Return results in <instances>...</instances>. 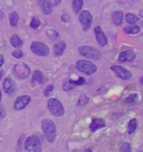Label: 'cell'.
<instances>
[{
	"label": "cell",
	"mask_w": 143,
	"mask_h": 152,
	"mask_svg": "<svg viewBox=\"0 0 143 152\" xmlns=\"http://www.w3.org/2000/svg\"><path fill=\"white\" fill-rule=\"evenodd\" d=\"M42 130L48 142H54L56 139V125L52 120L45 118L42 122Z\"/></svg>",
	"instance_id": "6da1fadb"
},
{
	"label": "cell",
	"mask_w": 143,
	"mask_h": 152,
	"mask_svg": "<svg viewBox=\"0 0 143 152\" xmlns=\"http://www.w3.org/2000/svg\"><path fill=\"white\" fill-rule=\"evenodd\" d=\"M76 69L80 71V72H83L85 75H87V76H92L93 73L96 72L97 66H96L95 63H93L91 61L80 60L76 62Z\"/></svg>",
	"instance_id": "7a4b0ae2"
},
{
	"label": "cell",
	"mask_w": 143,
	"mask_h": 152,
	"mask_svg": "<svg viewBox=\"0 0 143 152\" xmlns=\"http://www.w3.org/2000/svg\"><path fill=\"white\" fill-rule=\"evenodd\" d=\"M25 152H42L40 139L37 135H32L27 137L25 142Z\"/></svg>",
	"instance_id": "3957f363"
},
{
	"label": "cell",
	"mask_w": 143,
	"mask_h": 152,
	"mask_svg": "<svg viewBox=\"0 0 143 152\" xmlns=\"http://www.w3.org/2000/svg\"><path fill=\"white\" fill-rule=\"evenodd\" d=\"M78 52L82 56H84L86 59H91L94 61L101 59V53L98 52V50H96L93 46H80L78 49Z\"/></svg>",
	"instance_id": "277c9868"
},
{
	"label": "cell",
	"mask_w": 143,
	"mask_h": 152,
	"mask_svg": "<svg viewBox=\"0 0 143 152\" xmlns=\"http://www.w3.org/2000/svg\"><path fill=\"white\" fill-rule=\"evenodd\" d=\"M47 106H48L49 112L53 115H55V116L59 117V116H63L64 115V112H65V110H64L63 105H62V103H60L59 100H57L56 98H50V99L48 100Z\"/></svg>",
	"instance_id": "5b68a950"
},
{
	"label": "cell",
	"mask_w": 143,
	"mask_h": 152,
	"mask_svg": "<svg viewBox=\"0 0 143 152\" xmlns=\"http://www.w3.org/2000/svg\"><path fill=\"white\" fill-rule=\"evenodd\" d=\"M30 50L34 54L39 55V56H47L49 54V49L47 45L42 42H38V41L32 42Z\"/></svg>",
	"instance_id": "8992f818"
},
{
	"label": "cell",
	"mask_w": 143,
	"mask_h": 152,
	"mask_svg": "<svg viewBox=\"0 0 143 152\" xmlns=\"http://www.w3.org/2000/svg\"><path fill=\"white\" fill-rule=\"evenodd\" d=\"M14 73L18 79H26L30 75V68L26 63H17L14 66Z\"/></svg>",
	"instance_id": "52a82bcc"
},
{
	"label": "cell",
	"mask_w": 143,
	"mask_h": 152,
	"mask_svg": "<svg viewBox=\"0 0 143 152\" xmlns=\"http://www.w3.org/2000/svg\"><path fill=\"white\" fill-rule=\"evenodd\" d=\"M78 19H80V24L83 25L84 31H88L91 27V25H92V23H93V16H92V14H91L90 11L88 10L82 11L80 14Z\"/></svg>",
	"instance_id": "ba28073f"
},
{
	"label": "cell",
	"mask_w": 143,
	"mask_h": 152,
	"mask_svg": "<svg viewBox=\"0 0 143 152\" xmlns=\"http://www.w3.org/2000/svg\"><path fill=\"white\" fill-rule=\"evenodd\" d=\"M111 70L114 71V72L116 73V76L120 77V78L123 79V80H130L131 77H132L131 72H130L129 70H126L125 68L121 66V65H112Z\"/></svg>",
	"instance_id": "9c48e42d"
},
{
	"label": "cell",
	"mask_w": 143,
	"mask_h": 152,
	"mask_svg": "<svg viewBox=\"0 0 143 152\" xmlns=\"http://www.w3.org/2000/svg\"><path fill=\"white\" fill-rule=\"evenodd\" d=\"M30 103V96L28 95H25V96H19L15 100V104H14V108L16 110H21L26 107L28 104Z\"/></svg>",
	"instance_id": "30bf717a"
},
{
	"label": "cell",
	"mask_w": 143,
	"mask_h": 152,
	"mask_svg": "<svg viewBox=\"0 0 143 152\" xmlns=\"http://www.w3.org/2000/svg\"><path fill=\"white\" fill-rule=\"evenodd\" d=\"M2 87H4V90H5L7 95H12L16 91V83L12 81L10 78H6L4 80Z\"/></svg>",
	"instance_id": "8fae6325"
},
{
	"label": "cell",
	"mask_w": 143,
	"mask_h": 152,
	"mask_svg": "<svg viewBox=\"0 0 143 152\" xmlns=\"http://www.w3.org/2000/svg\"><path fill=\"white\" fill-rule=\"evenodd\" d=\"M94 33H95L97 43L100 44L101 46H105L106 44H107V38H106L105 34L102 31V28L100 27V26H96V27L94 28Z\"/></svg>",
	"instance_id": "7c38bea8"
},
{
	"label": "cell",
	"mask_w": 143,
	"mask_h": 152,
	"mask_svg": "<svg viewBox=\"0 0 143 152\" xmlns=\"http://www.w3.org/2000/svg\"><path fill=\"white\" fill-rule=\"evenodd\" d=\"M134 59H135V53L133 51H124L119 56L120 62H130V61H133Z\"/></svg>",
	"instance_id": "4fadbf2b"
},
{
	"label": "cell",
	"mask_w": 143,
	"mask_h": 152,
	"mask_svg": "<svg viewBox=\"0 0 143 152\" xmlns=\"http://www.w3.org/2000/svg\"><path fill=\"white\" fill-rule=\"evenodd\" d=\"M40 8L45 15H50L53 12V6L49 2V0H39Z\"/></svg>",
	"instance_id": "5bb4252c"
},
{
	"label": "cell",
	"mask_w": 143,
	"mask_h": 152,
	"mask_svg": "<svg viewBox=\"0 0 143 152\" xmlns=\"http://www.w3.org/2000/svg\"><path fill=\"white\" fill-rule=\"evenodd\" d=\"M112 22L114 25H116V26H120V25H122L123 23V14L121 11H114L113 14H112Z\"/></svg>",
	"instance_id": "9a60e30c"
},
{
	"label": "cell",
	"mask_w": 143,
	"mask_h": 152,
	"mask_svg": "<svg viewBox=\"0 0 143 152\" xmlns=\"http://www.w3.org/2000/svg\"><path fill=\"white\" fill-rule=\"evenodd\" d=\"M65 50H66L65 42H58L57 44H55V46H54V54L59 56V55H62L65 52Z\"/></svg>",
	"instance_id": "2e32d148"
},
{
	"label": "cell",
	"mask_w": 143,
	"mask_h": 152,
	"mask_svg": "<svg viewBox=\"0 0 143 152\" xmlns=\"http://www.w3.org/2000/svg\"><path fill=\"white\" fill-rule=\"evenodd\" d=\"M104 126H105L104 121L101 120V118H95V120L91 123V131L95 132V131H97L98 129H102V127H104Z\"/></svg>",
	"instance_id": "e0dca14e"
},
{
	"label": "cell",
	"mask_w": 143,
	"mask_h": 152,
	"mask_svg": "<svg viewBox=\"0 0 143 152\" xmlns=\"http://www.w3.org/2000/svg\"><path fill=\"white\" fill-rule=\"evenodd\" d=\"M42 82H44V75H42V71H34V73H32V83L42 85Z\"/></svg>",
	"instance_id": "ac0fdd59"
},
{
	"label": "cell",
	"mask_w": 143,
	"mask_h": 152,
	"mask_svg": "<svg viewBox=\"0 0 143 152\" xmlns=\"http://www.w3.org/2000/svg\"><path fill=\"white\" fill-rule=\"evenodd\" d=\"M10 44L14 48H17V49H18V48H21L24 43H22V39H21L17 34H14L12 37L10 38Z\"/></svg>",
	"instance_id": "d6986e66"
},
{
	"label": "cell",
	"mask_w": 143,
	"mask_h": 152,
	"mask_svg": "<svg viewBox=\"0 0 143 152\" xmlns=\"http://www.w3.org/2000/svg\"><path fill=\"white\" fill-rule=\"evenodd\" d=\"M9 22L12 27H17L18 22H19V15L17 11H12L10 15H9Z\"/></svg>",
	"instance_id": "ffe728a7"
},
{
	"label": "cell",
	"mask_w": 143,
	"mask_h": 152,
	"mask_svg": "<svg viewBox=\"0 0 143 152\" xmlns=\"http://www.w3.org/2000/svg\"><path fill=\"white\" fill-rule=\"evenodd\" d=\"M75 87H76V85H75V81H73V80H66V81L63 83V89L65 91L73 90Z\"/></svg>",
	"instance_id": "44dd1931"
},
{
	"label": "cell",
	"mask_w": 143,
	"mask_h": 152,
	"mask_svg": "<svg viewBox=\"0 0 143 152\" xmlns=\"http://www.w3.org/2000/svg\"><path fill=\"white\" fill-rule=\"evenodd\" d=\"M83 0H73V10H74L75 14L80 12L82 7H83Z\"/></svg>",
	"instance_id": "7402d4cb"
},
{
	"label": "cell",
	"mask_w": 143,
	"mask_h": 152,
	"mask_svg": "<svg viewBox=\"0 0 143 152\" xmlns=\"http://www.w3.org/2000/svg\"><path fill=\"white\" fill-rule=\"evenodd\" d=\"M124 32L127 34H138L140 32V27L137 25H132V26H126L124 27Z\"/></svg>",
	"instance_id": "603a6c76"
},
{
	"label": "cell",
	"mask_w": 143,
	"mask_h": 152,
	"mask_svg": "<svg viewBox=\"0 0 143 152\" xmlns=\"http://www.w3.org/2000/svg\"><path fill=\"white\" fill-rule=\"evenodd\" d=\"M125 20H126L130 25H132V24H135V23H138L139 18L138 16H135L134 14H131V12H129L126 14V16H125Z\"/></svg>",
	"instance_id": "cb8c5ba5"
},
{
	"label": "cell",
	"mask_w": 143,
	"mask_h": 152,
	"mask_svg": "<svg viewBox=\"0 0 143 152\" xmlns=\"http://www.w3.org/2000/svg\"><path fill=\"white\" fill-rule=\"evenodd\" d=\"M137 130V120L135 118H133L129 122V127H127V131H129V133H133L134 131Z\"/></svg>",
	"instance_id": "d4e9b609"
},
{
	"label": "cell",
	"mask_w": 143,
	"mask_h": 152,
	"mask_svg": "<svg viewBox=\"0 0 143 152\" xmlns=\"http://www.w3.org/2000/svg\"><path fill=\"white\" fill-rule=\"evenodd\" d=\"M46 34H47L48 38H50V39H56V38L59 37V34L54 29H48Z\"/></svg>",
	"instance_id": "484cf974"
},
{
	"label": "cell",
	"mask_w": 143,
	"mask_h": 152,
	"mask_svg": "<svg viewBox=\"0 0 143 152\" xmlns=\"http://www.w3.org/2000/svg\"><path fill=\"white\" fill-rule=\"evenodd\" d=\"M39 25H40V20L38 19L37 17H34L32 19V22H30V27L32 29H37L39 27Z\"/></svg>",
	"instance_id": "4316f807"
},
{
	"label": "cell",
	"mask_w": 143,
	"mask_h": 152,
	"mask_svg": "<svg viewBox=\"0 0 143 152\" xmlns=\"http://www.w3.org/2000/svg\"><path fill=\"white\" fill-rule=\"evenodd\" d=\"M120 150H121V152H131V145L127 142H124V143L121 144Z\"/></svg>",
	"instance_id": "83f0119b"
},
{
	"label": "cell",
	"mask_w": 143,
	"mask_h": 152,
	"mask_svg": "<svg viewBox=\"0 0 143 152\" xmlns=\"http://www.w3.org/2000/svg\"><path fill=\"white\" fill-rule=\"evenodd\" d=\"M137 98H138V95H137V94H132V95H130V96L125 99V102H126L127 104H133V103H135Z\"/></svg>",
	"instance_id": "f1b7e54d"
},
{
	"label": "cell",
	"mask_w": 143,
	"mask_h": 152,
	"mask_svg": "<svg viewBox=\"0 0 143 152\" xmlns=\"http://www.w3.org/2000/svg\"><path fill=\"white\" fill-rule=\"evenodd\" d=\"M53 89H54V86L53 85H48L47 87L45 88V90H44V96H49L50 94H52V91H53Z\"/></svg>",
	"instance_id": "f546056e"
},
{
	"label": "cell",
	"mask_w": 143,
	"mask_h": 152,
	"mask_svg": "<svg viewBox=\"0 0 143 152\" xmlns=\"http://www.w3.org/2000/svg\"><path fill=\"white\" fill-rule=\"evenodd\" d=\"M88 103V98L86 97V96H80V99H78V105L80 106H84L85 104Z\"/></svg>",
	"instance_id": "4dcf8cb0"
},
{
	"label": "cell",
	"mask_w": 143,
	"mask_h": 152,
	"mask_svg": "<svg viewBox=\"0 0 143 152\" xmlns=\"http://www.w3.org/2000/svg\"><path fill=\"white\" fill-rule=\"evenodd\" d=\"M12 55H14V58H16V59H20V58L24 56V53L21 52L20 50H16V51L12 52Z\"/></svg>",
	"instance_id": "1f68e13d"
},
{
	"label": "cell",
	"mask_w": 143,
	"mask_h": 152,
	"mask_svg": "<svg viewBox=\"0 0 143 152\" xmlns=\"http://www.w3.org/2000/svg\"><path fill=\"white\" fill-rule=\"evenodd\" d=\"M84 83H85V81H84V79H83V78H80V79H78V81H75V85H76V86L84 85Z\"/></svg>",
	"instance_id": "d6a6232c"
},
{
	"label": "cell",
	"mask_w": 143,
	"mask_h": 152,
	"mask_svg": "<svg viewBox=\"0 0 143 152\" xmlns=\"http://www.w3.org/2000/svg\"><path fill=\"white\" fill-rule=\"evenodd\" d=\"M5 63V58H4V55L0 54V68L2 66V64Z\"/></svg>",
	"instance_id": "836d02e7"
},
{
	"label": "cell",
	"mask_w": 143,
	"mask_h": 152,
	"mask_svg": "<svg viewBox=\"0 0 143 152\" xmlns=\"http://www.w3.org/2000/svg\"><path fill=\"white\" fill-rule=\"evenodd\" d=\"M62 19H63L64 22H66V20H68L69 19V16L68 15H63V16H62Z\"/></svg>",
	"instance_id": "e575fe53"
},
{
	"label": "cell",
	"mask_w": 143,
	"mask_h": 152,
	"mask_svg": "<svg viewBox=\"0 0 143 152\" xmlns=\"http://www.w3.org/2000/svg\"><path fill=\"white\" fill-rule=\"evenodd\" d=\"M60 2H62V0H54V5L55 6H58Z\"/></svg>",
	"instance_id": "d590c367"
},
{
	"label": "cell",
	"mask_w": 143,
	"mask_h": 152,
	"mask_svg": "<svg viewBox=\"0 0 143 152\" xmlns=\"http://www.w3.org/2000/svg\"><path fill=\"white\" fill-rule=\"evenodd\" d=\"M139 15H140V17H142V18H143V9H141V10H140Z\"/></svg>",
	"instance_id": "8d00e7d4"
},
{
	"label": "cell",
	"mask_w": 143,
	"mask_h": 152,
	"mask_svg": "<svg viewBox=\"0 0 143 152\" xmlns=\"http://www.w3.org/2000/svg\"><path fill=\"white\" fill-rule=\"evenodd\" d=\"M4 19V15H2V12L0 11V20H2Z\"/></svg>",
	"instance_id": "74e56055"
},
{
	"label": "cell",
	"mask_w": 143,
	"mask_h": 152,
	"mask_svg": "<svg viewBox=\"0 0 143 152\" xmlns=\"http://www.w3.org/2000/svg\"><path fill=\"white\" fill-rule=\"evenodd\" d=\"M140 82H141V85H142V86H143V77H142V78H141V79H140Z\"/></svg>",
	"instance_id": "f35d334b"
},
{
	"label": "cell",
	"mask_w": 143,
	"mask_h": 152,
	"mask_svg": "<svg viewBox=\"0 0 143 152\" xmlns=\"http://www.w3.org/2000/svg\"><path fill=\"white\" fill-rule=\"evenodd\" d=\"M0 102H1V89H0Z\"/></svg>",
	"instance_id": "ab89813d"
},
{
	"label": "cell",
	"mask_w": 143,
	"mask_h": 152,
	"mask_svg": "<svg viewBox=\"0 0 143 152\" xmlns=\"http://www.w3.org/2000/svg\"><path fill=\"white\" fill-rule=\"evenodd\" d=\"M2 78V72H0V79Z\"/></svg>",
	"instance_id": "60d3db41"
},
{
	"label": "cell",
	"mask_w": 143,
	"mask_h": 152,
	"mask_svg": "<svg viewBox=\"0 0 143 152\" xmlns=\"http://www.w3.org/2000/svg\"><path fill=\"white\" fill-rule=\"evenodd\" d=\"M85 152H92V151H91L90 149H88V150H86V151H85Z\"/></svg>",
	"instance_id": "b9f144b4"
},
{
	"label": "cell",
	"mask_w": 143,
	"mask_h": 152,
	"mask_svg": "<svg viewBox=\"0 0 143 152\" xmlns=\"http://www.w3.org/2000/svg\"><path fill=\"white\" fill-rule=\"evenodd\" d=\"M142 25H143V24H142Z\"/></svg>",
	"instance_id": "7bdbcfd3"
}]
</instances>
